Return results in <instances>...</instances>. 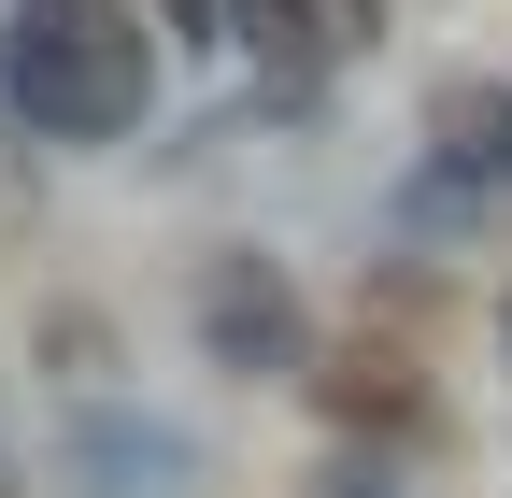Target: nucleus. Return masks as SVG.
<instances>
[{
    "mask_svg": "<svg viewBox=\"0 0 512 498\" xmlns=\"http://www.w3.org/2000/svg\"><path fill=\"white\" fill-rule=\"evenodd\" d=\"M498 356H512V285H498Z\"/></svg>",
    "mask_w": 512,
    "mask_h": 498,
    "instance_id": "6e6552de",
    "label": "nucleus"
},
{
    "mask_svg": "<svg viewBox=\"0 0 512 498\" xmlns=\"http://www.w3.org/2000/svg\"><path fill=\"white\" fill-rule=\"evenodd\" d=\"M200 356L242 370V385H256V370H299V356H313L299 285H285L271 257H214V271H200Z\"/></svg>",
    "mask_w": 512,
    "mask_h": 498,
    "instance_id": "f03ea898",
    "label": "nucleus"
},
{
    "mask_svg": "<svg viewBox=\"0 0 512 498\" xmlns=\"http://www.w3.org/2000/svg\"><path fill=\"white\" fill-rule=\"evenodd\" d=\"M313 399H328L342 427H399V413H413V356H399V342H342L328 370H313Z\"/></svg>",
    "mask_w": 512,
    "mask_h": 498,
    "instance_id": "39448f33",
    "label": "nucleus"
},
{
    "mask_svg": "<svg viewBox=\"0 0 512 498\" xmlns=\"http://www.w3.org/2000/svg\"><path fill=\"white\" fill-rule=\"evenodd\" d=\"M498 171H512V100H498Z\"/></svg>",
    "mask_w": 512,
    "mask_h": 498,
    "instance_id": "1a4fd4ad",
    "label": "nucleus"
},
{
    "mask_svg": "<svg viewBox=\"0 0 512 498\" xmlns=\"http://www.w3.org/2000/svg\"><path fill=\"white\" fill-rule=\"evenodd\" d=\"M171 29H214V0H171Z\"/></svg>",
    "mask_w": 512,
    "mask_h": 498,
    "instance_id": "0eeeda50",
    "label": "nucleus"
},
{
    "mask_svg": "<svg viewBox=\"0 0 512 498\" xmlns=\"http://www.w3.org/2000/svg\"><path fill=\"white\" fill-rule=\"evenodd\" d=\"M228 29L271 57V72H342V57H370V0H228Z\"/></svg>",
    "mask_w": 512,
    "mask_h": 498,
    "instance_id": "7ed1b4c3",
    "label": "nucleus"
},
{
    "mask_svg": "<svg viewBox=\"0 0 512 498\" xmlns=\"http://www.w3.org/2000/svg\"><path fill=\"white\" fill-rule=\"evenodd\" d=\"M0 100H15L43 143L143 129V100H157L143 0H15V29H0Z\"/></svg>",
    "mask_w": 512,
    "mask_h": 498,
    "instance_id": "f257e3e1",
    "label": "nucleus"
},
{
    "mask_svg": "<svg viewBox=\"0 0 512 498\" xmlns=\"http://www.w3.org/2000/svg\"><path fill=\"white\" fill-rule=\"evenodd\" d=\"M328 498H399V484H384V470H328Z\"/></svg>",
    "mask_w": 512,
    "mask_h": 498,
    "instance_id": "423d86ee",
    "label": "nucleus"
},
{
    "mask_svg": "<svg viewBox=\"0 0 512 498\" xmlns=\"http://www.w3.org/2000/svg\"><path fill=\"white\" fill-rule=\"evenodd\" d=\"M72 456H86V498H171L185 470H200V442H185V427H128V413H100Z\"/></svg>",
    "mask_w": 512,
    "mask_h": 498,
    "instance_id": "20e7f679",
    "label": "nucleus"
}]
</instances>
